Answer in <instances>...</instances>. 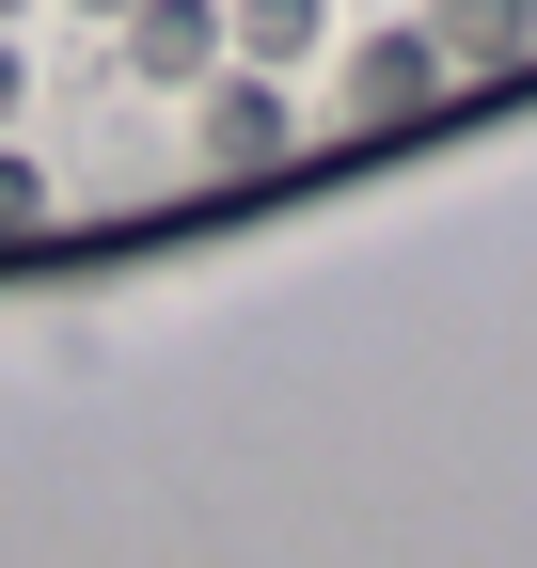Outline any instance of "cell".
<instances>
[{
	"label": "cell",
	"instance_id": "obj_1",
	"mask_svg": "<svg viewBox=\"0 0 537 568\" xmlns=\"http://www.w3.org/2000/svg\"><path fill=\"white\" fill-rule=\"evenodd\" d=\"M301 142V95L268 80V63H206V80H190V159L206 174H268Z\"/></svg>",
	"mask_w": 537,
	"mask_h": 568
},
{
	"label": "cell",
	"instance_id": "obj_2",
	"mask_svg": "<svg viewBox=\"0 0 537 568\" xmlns=\"http://www.w3.org/2000/svg\"><path fill=\"white\" fill-rule=\"evenodd\" d=\"M443 95H458V63L427 48V17H395V32L348 48V126H427Z\"/></svg>",
	"mask_w": 537,
	"mask_h": 568
},
{
	"label": "cell",
	"instance_id": "obj_3",
	"mask_svg": "<svg viewBox=\"0 0 537 568\" xmlns=\"http://www.w3.org/2000/svg\"><path fill=\"white\" fill-rule=\"evenodd\" d=\"M95 63H126V80H159V95H190L222 63V0H126V17L95 32Z\"/></svg>",
	"mask_w": 537,
	"mask_h": 568
},
{
	"label": "cell",
	"instance_id": "obj_4",
	"mask_svg": "<svg viewBox=\"0 0 537 568\" xmlns=\"http://www.w3.org/2000/svg\"><path fill=\"white\" fill-rule=\"evenodd\" d=\"M427 48L458 63V80H506V63L537 48V0H427Z\"/></svg>",
	"mask_w": 537,
	"mask_h": 568
},
{
	"label": "cell",
	"instance_id": "obj_5",
	"mask_svg": "<svg viewBox=\"0 0 537 568\" xmlns=\"http://www.w3.org/2000/svg\"><path fill=\"white\" fill-rule=\"evenodd\" d=\"M332 48V0H222V63H268V80H301Z\"/></svg>",
	"mask_w": 537,
	"mask_h": 568
},
{
	"label": "cell",
	"instance_id": "obj_6",
	"mask_svg": "<svg viewBox=\"0 0 537 568\" xmlns=\"http://www.w3.org/2000/svg\"><path fill=\"white\" fill-rule=\"evenodd\" d=\"M32 222H48V174L17 159V142H0V237H32Z\"/></svg>",
	"mask_w": 537,
	"mask_h": 568
},
{
	"label": "cell",
	"instance_id": "obj_7",
	"mask_svg": "<svg viewBox=\"0 0 537 568\" xmlns=\"http://www.w3.org/2000/svg\"><path fill=\"white\" fill-rule=\"evenodd\" d=\"M17 95H32V63H17V32H0V126H17Z\"/></svg>",
	"mask_w": 537,
	"mask_h": 568
},
{
	"label": "cell",
	"instance_id": "obj_8",
	"mask_svg": "<svg viewBox=\"0 0 537 568\" xmlns=\"http://www.w3.org/2000/svg\"><path fill=\"white\" fill-rule=\"evenodd\" d=\"M80 17H95V32H111V17H126V0H80Z\"/></svg>",
	"mask_w": 537,
	"mask_h": 568
},
{
	"label": "cell",
	"instance_id": "obj_9",
	"mask_svg": "<svg viewBox=\"0 0 537 568\" xmlns=\"http://www.w3.org/2000/svg\"><path fill=\"white\" fill-rule=\"evenodd\" d=\"M17 17H32V0H0V32H17Z\"/></svg>",
	"mask_w": 537,
	"mask_h": 568
}]
</instances>
